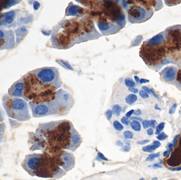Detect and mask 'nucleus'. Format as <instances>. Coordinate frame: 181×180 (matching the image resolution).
<instances>
[{
  "instance_id": "nucleus-22",
  "label": "nucleus",
  "mask_w": 181,
  "mask_h": 180,
  "mask_svg": "<svg viewBox=\"0 0 181 180\" xmlns=\"http://www.w3.org/2000/svg\"><path fill=\"white\" fill-rule=\"evenodd\" d=\"M56 62L59 64H61L63 67L66 68V69H67L68 70L73 71V68L71 66V64L68 62L67 61H65L64 60H63L58 59V60H56Z\"/></svg>"
},
{
  "instance_id": "nucleus-3",
  "label": "nucleus",
  "mask_w": 181,
  "mask_h": 180,
  "mask_svg": "<svg viewBox=\"0 0 181 180\" xmlns=\"http://www.w3.org/2000/svg\"><path fill=\"white\" fill-rule=\"evenodd\" d=\"M3 106L7 115L12 119L25 122L31 118L28 104L21 98L6 95L3 97Z\"/></svg>"
},
{
  "instance_id": "nucleus-53",
  "label": "nucleus",
  "mask_w": 181,
  "mask_h": 180,
  "mask_svg": "<svg viewBox=\"0 0 181 180\" xmlns=\"http://www.w3.org/2000/svg\"><path fill=\"white\" fill-rule=\"evenodd\" d=\"M151 92H152V94H153V96H155V97H156L157 98H158V97L157 96V95L156 94H155V92H153V89H151Z\"/></svg>"
},
{
  "instance_id": "nucleus-27",
  "label": "nucleus",
  "mask_w": 181,
  "mask_h": 180,
  "mask_svg": "<svg viewBox=\"0 0 181 180\" xmlns=\"http://www.w3.org/2000/svg\"><path fill=\"white\" fill-rule=\"evenodd\" d=\"M165 126V123H161L157 125L156 127V134H160V131L163 130Z\"/></svg>"
},
{
  "instance_id": "nucleus-7",
  "label": "nucleus",
  "mask_w": 181,
  "mask_h": 180,
  "mask_svg": "<svg viewBox=\"0 0 181 180\" xmlns=\"http://www.w3.org/2000/svg\"><path fill=\"white\" fill-rule=\"evenodd\" d=\"M57 110L59 116L67 115L74 105V99L72 95L63 89L56 92L55 98L52 100Z\"/></svg>"
},
{
  "instance_id": "nucleus-62",
  "label": "nucleus",
  "mask_w": 181,
  "mask_h": 180,
  "mask_svg": "<svg viewBox=\"0 0 181 180\" xmlns=\"http://www.w3.org/2000/svg\"></svg>"
},
{
  "instance_id": "nucleus-47",
  "label": "nucleus",
  "mask_w": 181,
  "mask_h": 180,
  "mask_svg": "<svg viewBox=\"0 0 181 180\" xmlns=\"http://www.w3.org/2000/svg\"><path fill=\"white\" fill-rule=\"evenodd\" d=\"M149 81L148 80L146 79H141L139 80V83H148Z\"/></svg>"
},
{
  "instance_id": "nucleus-61",
  "label": "nucleus",
  "mask_w": 181,
  "mask_h": 180,
  "mask_svg": "<svg viewBox=\"0 0 181 180\" xmlns=\"http://www.w3.org/2000/svg\"><path fill=\"white\" fill-rule=\"evenodd\" d=\"M143 180V179H141V180Z\"/></svg>"
},
{
  "instance_id": "nucleus-4",
  "label": "nucleus",
  "mask_w": 181,
  "mask_h": 180,
  "mask_svg": "<svg viewBox=\"0 0 181 180\" xmlns=\"http://www.w3.org/2000/svg\"><path fill=\"white\" fill-rule=\"evenodd\" d=\"M66 174V172L59 166L54 156L48 153L41 154L40 163L34 175L46 178L59 179Z\"/></svg>"
},
{
  "instance_id": "nucleus-5",
  "label": "nucleus",
  "mask_w": 181,
  "mask_h": 180,
  "mask_svg": "<svg viewBox=\"0 0 181 180\" xmlns=\"http://www.w3.org/2000/svg\"><path fill=\"white\" fill-rule=\"evenodd\" d=\"M31 72L38 79L46 85L52 86L56 90L62 86L60 74L56 68L46 67L36 69Z\"/></svg>"
},
{
  "instance_id": "nucleus-35",
  "label": "nucleus",
  "mask_w": 181,
  "mask_h": 180,
  "mask_svg": "<svg viewBox=\"0 0 181 180\" xmlns=\"http://www.w3.org/2000/svg\"><path fill=\"white\" fill-rule=\"evenodd\" d=\"M176 107H177V104H173V105L172 106V107L170 108V110H169V114H174V113H175Z\"/></svg>"
},
{
  "instance_id": "nucleus-34",
  "label": "nucleus",
  "mask_w": 181,
  "mask_h": 180,
  "mask_svg": "<svg viewBox=\"0 0 181 180\" xmlns=\"http://www.w3.org/2000/svg\"><path fill=\"white\" fill-rule=\"evenodd\" d=\"M142 126L145 129H146L150 127V120H145L142 121Z\"/></svg>"
},
{
  "instance_id": "nucleus-14",
  "label": "nucleus",
  "mask_w": 181,
  "mask_h": 180,
  "mask_svg": "<svg viewBox=\"0 0 181 180\" xmlns=\"http://www.w3.org/2000/svg\"><path fill=\"white\" fill-rule=\"evenodd\" d=\"M19 11L18 10H14L3 13L0 18L1 26L8 29L12 27L13 25H15V19L17 18Z\"/></svg>"
},
{
  "instance_id": "nucleus-49",
  "label": "nucleus",
  "mask_w": 181,
  "mask_h": 180,
  "mask_svg": "<svg viewBox=\"0 0 181 180\" xmlns=\"http://www.w3.org/2000/svg\"><path fill=\"white\" fill-rule=\"evenodd\" d=\"M169 170H171V171H181V166H180V167H179V168H169Z\"/></svg>"
},
{
  "instance_id": "nucleus-29",
  "label": "nucleus",
  "mask_w": 181,
  "mask_h": 180,
  "mask_svg": "<svg viewBox=\"0 0 181 180\" xmlns=\"http://www.w3.org/2000/svg\"><path fill=\"white\" fill-rule=\"evenodd\" d=\"M160 156V154L159 153H157L156 154H151L149 155L148 156L147 159H146V161H153L154 159Z\"/></svg>"
},
{
  "instance_id": "nucleus-33",
  "label": "nucleus",
  "mask_w": 181,
  "mask_h": 180,
  "mask_svg": "<svg viewBox=\"0 0 181 180\" xmlns=\"http://www.w3.org/2000/svg\"><path fill=\"white\" fill-rule=\"evenodd\" d=\"M121 122L123 124L127 126L130 124V120L126 117H123V118L121 119Z\"/></svg>"
},
{
  "instance_id": "nucleus-26",
  "label": "nucleus",
  "mask_w": 181,
  "mask_h": 180,
  "mask_svg": "<svg viewBox=\"0 0 181 180\" xmlns=\"http://www.w3.org/2000/svg\"><path fill=\"white\" fill-rule=\"evenodd\" d=\"M113 126H114V128L117 131H123V128H124L123 125L118 120L114 121Z\"/></svg>"
},
{
  "instance_id": "nucleus-42",
  "label": "nucleus",
  "mask_w": 181,
  "mask_h": 180,
  "mask_svg": "<svg viewBox=\"0 0 181 180\" xmlns=\"http://www.w3.org/2000/svg\"><path fill=\"white\" fill-rule=\"evenodd\" d=\"M142 89L144 91L148 93V94H151V89L149 88H148L147 87H146V86H143V87H142Z\"/></svg>"
},
{
  "instance_id": "nucleus-60",
  "label": "nucleus",
  "mask_w": 181,
  "mask_h": 180,
  "mask_svg": "<svg viewBox=\"0 0 181 180\" xmlns=\"http://www.w3.org/2000/svg\"><path fill=\"white\" fill-rule=\"evenodd\" d=\"M157 180V178H156V177H154L153 179H152V180Z\"/></svg>"
},
{
  "instance_id": "nucleus-20",
  "label": "nucleus",
  "mask_w": 181,
  "mask_h": 180,
  "mask_svg": "<svg viewBox=\"0 0 181 180\" xmlns=\"http://www.w3.org/2000/svg\"><path fill=\"white\" fill-rule=\"evenodd\" d=\"M130 127L134 131H140L141 130V124L137 120H132L130 123Z\"/></svg>"
},
{
  "instance_id": "nucleus-48",
  "label": "nucleus",
  "mask_w": 181,
  "mask_h": 180,
  "mask_svg": "<svg viewBox=\"0 0 181 180\" xmlns=\"http://www.w3.org/2000/svg\"><path fill=\"white\" fill-rule=\"evenodd\" d=\"M116 144L119 146H123V143L122 142H121L120 140H118L116 142Z\"/></svg>"
},
{
  "instance_id": "nucleus-51",
  "label": "nucleus",
  "mask_w": 181,
  "mask_h": 180,
  "mask_svg": "<svg viewBox=\"0 0 181 180\" xmlns=\"http://www.w3.org/2000/svg\"><path fill=\"white\" fill-rule=\"evenodd\" d=\"M2 153V147L1 146H0V164L2 162V157H1Z\"/></svg>"
},
{
  "instance_id": "nucleus-45",
  "label": "nucleus",
  "mask_w": 181,
  "mask_h": 180,
  "mask_svg": "<svg viewBox=\"0 0 181 180\" xmlns=\"http://www.w3.org/2000/svg\"><path fill=\"white\" fill-rule=\"evenodd\" d=\"M131 120H137V121H140V122H142V119L141 118L139 117H133L131 118Z\"/></svg>"
},
{
  "instance_id": "nucleus-28",
  "label": "nucleus",
  "mask_w": 181,
  "mask_h": 180,
  "mask_svg": "<svg viewBox=\"0 0 181 180\" xmlns=\"http://www.w3.org/2000/svg\"><path fill=\"white\" fill-rule=\"evenodd\" d=\"M123 136H124L125 138H126L127 140L131 139L134 137V134L131 131H127L124 132Z\"/></svg>"
},
{
  "instance_id": "nucleus-41",
  "label": "nucleus",
  "mask_w": 181,
  "mask_h": 180,
  "mask_svg": "<svg viewBox=\"0 0 181 180\" xmlns=\"http://www.w3.org/2000/svg\"><path fill=\"white\" fill-rule=\"evenodd\" d=\"M156 122L155 120H150V126L152 128H155V125H156Z\"/></svg>"
},
{
  "instance_id": "nucleus-8",
  "label": "nucleus",
  "mask_w": 181,
  "mask_h": 180,
  "mask_svg": "<svg viewBox=\"0 0 181 180\" xmlns=\"http://www.w3.org/2000/svg\"><path fill=\"white\" fill-rule=\"evenodd\" d=\"M29 106L32 114V116L35 118L43 117L51 115H58V112L56 108L53 101L36 103L30 101Z\"/></svg>"
},
{
  "instance_id": "nucleus-18",
  "label": "nucleus",
  "mask_w": 181,
  "mask_h": 180,
  "mask_svg": "<svg viewBox=\"0 0 181 180\" xmlns=\"http://www.w3.org/2000/svg\"><path fill=\"white\" fill-rule=\"evenodd\" d=\"M164 37L162 34H158L151 38L146 42L151 45H159L162 44V43L164 42Z\"/></svg>"
},
{
  "instance_id": "nucleus-40",
  "label": "nucleus",
  "mask_w": 181,
  "mask_h": 180,
  "mask_svg": "<svg viewBox=\"0 0 181 180\" xmlns=\"http://www.w3.org/2000/svg\"><path fill=\"white\" fill-rule=\"evenodd\" d=\"M149 142H150V140H147L140 141V142H138L137 144H139V145H145V144H147L148 143H149Z\"/></svg>"
},
{
  "instance_id": "nucleus-56",
  "label": "nucleus",
  "mask_w": 181,
  "mask_h": 180,
  "mask_svg": "<svg viewBox=\"0 0 181 180\" xmlns=\"http://www.w3.org/2000/svg\"><path fill=\"white\" fill-rule=\"evenodd\" d=\"M173 146H174V145H173V144H169V151H171V150H172V148H173Z\"/></svg>"
},
{
  "instance_id": "nucleus-10",
  "label": "nucleus",
  "mask_w": 181,
  "mask_h": 180,
  "mask_svg": "<svg viewBox=\"0 0 181 180\" xmlns=\"http://www.w3.org/2000/svg\"><path fill=\"white\" fill-rule=\"evenodd\" d=\"M50 153H52L57 164L65 172H68L74 168L75 158L72 153L64 150L54 151L50 152Z\"/></svg>"
},
{
  "instance_id": "nucleus-12",
  "label": "nucleus",
  "mask_w": 181,
  "mask_h": 180,
  "mask_svg": "<svg viewBox=\"0 0 181 180\" xmlns=\"http://www.w3.org/2000/svg\"><path fill=\"white\" fill-rule=\"evenodd\" d=\"M41 154H32L28 155L25 157L23 162V166L29 174L34 175L37 171L39 163Z\"/></svg>"
},
{
  "instance_id": "nucleus-57",
  "label": "nucleus",
  "mask_w": 181,
  "mask_h": 180,
  "mask_svg": "<svg viewBox=\"0 0 181 180\" xmlns=\"http://www.w3.org/2000/svg\"><path fill=\"white\" fill-rule=\"evenodd\" d=\"M134 78H135V79L136 81V82L138 83H139V78H138L137 76H135L134 77Z\"/></svg>"
},
{
  "instance_id": "nucleus-6",
  "label": "nucleus",
  "mask_w": 181,
  "mask_h": 180,
  "mask_svg": "<svg viewBox=\"0 0 181 180\" xmlns=\"http://www.w3.org/2000/svg\"><path fill=\"white\" fill-rule=\"evenodd\" d=\"M160 45H151L145 42L141 46L140 55L148 66H155L160 59L163 60L165 51L163 47H158Z\"/></svg>"
},
{
  "instance_id": "nucleus-31",
  "label": "nucleus",
  "mask_w": 181,
  "mask_h": 180,
  "mask_svg": "<svg viewBox=\"0 0 181 180\" xmlns=\"http://www.w3.org/2000/svg\"><path fill=\"white\" fill-rule=\"evenodd\" d=\"M112 114H113L112 112V110H107V111L105 112V116L107 117V119H108L109 120H110L111 119L112 116Z\"/></svg>"
},
{
  "instance_id": "nucleus-36",
  "label": "nucleus",
  "mask_w": 181,
  "mask_h": 180,
  "mask_svg": "<svg viewBox=\"0 0 181 180\" xmlns=\"http://www.w3.org/2000/svg\"><path fill=\"white\" fill-rule=\"evenodd\" d=\"M131 149L130 147L129 146V145H125V146H123V148H122V150L124 152H129L130 151V150Z\"/></svg>"
},
{
  "instance_id": "nucleus-23",
  "label": "nucleus",
  "mask_w": 181,
  "mask_h": 180,
  "mask_svg": "<svg viewBox=\"0 0 181 180\" xmlns=\"http://www.w3.org/2000/svg\"><path fill=\"white\" fill-rule=\"evenodd\" d=\"M159 147L160 146L153 144V145H148V146L144 147L142 149V150L145 152L152 153Z\"/></svg>"
},
{
  "instance_id": "nucleus-52",
  "label": "nucleus",
  "mask_w": 181,
  "mask_h": 180,
  "mask_svg": "<svg viewBox=\"0 0 181 180\" xmlns=\"http://www.w3.org/2000/svg\"><path fill=\"white\" fill-rule=\"evenodd\" d=\"M178 137H179V135H177V136H175V138H174V140H173V145L174 146L175 145V143H176V141H177V140H178Z\"/></svg>"
},
{
  "instance_id": "nucleus-43",
  "label": "nucleus",
  "mask_w": 181,
  "mask_h": 180,
  "mask_svg": "<svg viewBox=\"0 0 181 180\" xmlns=\"http://www.w3.org/2000/svg\"><path fill=\"white\" fill-rule=\"evenodd\" d=\"M129 90L131 92H132L133 93H135V94H137L138 92V90L137 88H129Z\"/></svg>"
},
{
  "instance_id": "nucleus-39",
  "label": "nucleus",
  "mask_w": 181,
  "mask_h": 180,
  "mask_svg": "<svg viewBox=\"0 0 181 180\" xmlns=\"http://www.w3.org/2000/svg\"><path fill=\"white\" fill-rule=\"evenodd\" d=\"M40 4H39V3H38V2H35L34 3V9L35 10H38L39 9V8H40Z\"/></svg>"
},
{
  "instance_id": "nucleus-32",
  "label": "nucleus",
  "mask_w": 181,
  "mask_h": 180,
  "mask_svg": "<svg viewBox=\"0 0 181 180\" xmlns=\"http://www.w3.org/2000/svg\"><path fill=\"white\" fill-rule=\"evenodd\" d=\"M139 95L141 96V97L143 98H147L149 97V95L148 94L147 92L143 90H140L139 92Z\"/></svg>"
},
{
  "instance_id": "nucleus-19",
  "label": "nucleus",
  "mask_w": 181,
  "mask_h": 180,
  "mask_svg": "<svg viewBox=\"0 0 181 180\" xmlns=\"http://www.w3.org/2000/svg\"><path fill=\"white\" fill-rule=\"evenodd\" d=\"M137 99H138V97L135 94H131L128 95L126 97L125 101H126V103L129 105H132V104H134L136 101H137Z\"/></svg>"
},
{
  "instance_id": "nucleus-17",
  "label": "nucleus",
  "mask_w": 181,
  "mask_h": 180,
  "mask_svg": "<svg viewBox=\"0 0 181 180\" xmlns=\"http://www.w3.org/2000/svg\"><path fill=\"white\" fill-rule=\"evenodd\" d=\"M176 73V68L175 67L169 68L164 75V78L165 79L169 81H172L175 79Z\"/></svg>"
},
{
  "instance_id": "nucleus-9",
  "label": "nucleus",
  "mask_w": 181,
  "mask_h": 180,
  "mask_svg": "<svg viewBox=\"0 0 181 180\" xmlns=\"http://www.w3.org/2000/svg\"><path fill=\"white\" fill-rule=\"evenodd\" d=\"M153 10L144 6L135 4L128 10V19L131 23H140L148 20L153 15Z\"/></svg>"
},
{
  "instance_id": "nucleus-30",
  "label": "nucleus",
  "mask_w": 181,
  "mask_h": 180,
  "mask_svg": "<svg viewBox=\"0 0 181 180\" xmlns=\"http://www.w3.org/2000/svg\"><path fill=\"white\" fill-rule=\"evenodd\" d=\"M167 138V135L164 132L160 133V134L158 135V136H157V138L159 140H164Z\"/></svg>"
},
{
  "instance_id": "nucleus-54",
  "label": "nucleus",
  "mask_w": 181,
  "mask_h": 180,
  "mask_svg": "<svg viewBox=\"0 0 181 180\" xmlns=\"http://www.w3.org/2000/svg\"><path fill=\"white\" fill-rule=\"evenodd\" d=\"M169 151H166L164 153L163 155H164V157H167V155H169Z\"/></svg>"
},
{
  "instance_id": "nucleus-55",
  "label": "nucleus",
  "mask_w": 181,
  "mask_h": 180,
  "mask_svg": "<svg viewBox=\"0 0 181 180\" xmlns=\"http://www.w3.org/2000/svg\"><path fill=\"white\" fill-rule=\"evenodd\" d=\"M153 144H154V145H156L160 146V142L157 141V140H155V141L153 142Z\"/></svg>"
},
{
  "instance_id": "nucleus-24",
  "label": "nucleus",
  "mask_w": 181,
  "mask_h": 180,
  "mask_svg": "<svg viewBox=\"0 0 181 180\" xmlns=\"http://www.w3.org/2000/svg\"><path fill=\"white\" fill-rule=\"evenodd\" d=\"M125 83L126 86L129 87V88H134L136 86L135 81L131 78H129V77H127L125 79Z\"/></svg>"
},
{
  "instance_id": "nucleus-58",
  "label": "nucleus",
  "mask_w": 181,
  "mask_h": 180,
  "mask_svg": "<svg viewBox=\"0 0 181 180\" xmlns=\"http://www.w3.org/2000/svg\"><path fill=\"white\" fill-rule=\"evenodd\" d=\"M124 142H125V143H126L127 145H128L129 146L130 145V142H129L128 140H124Z\"/></svg>"
},
{
  "instance_id": "nucleus-46",
  "label": "nucleus",
  "mask_w": 181,
  "mask_h": 180,
  "mask_svg": "<svg viewBox=\"0 0 181 180\" xmlns=\"http://www.w3.org/2000/svg\"><path fill=\"white\" fill-rule=\"evenodd\" d=\"M134 115L136 116H138V115H140L141 114V110H136L135 112L134 113Z\"/></svg>"
},
{
  "instance_id": "nucleus-11",
  "label": "nucleus",
  "mask_w": 181,
  "mask_h": 180,
  "mask_svg": "<svg viewBox=\"0 0 181 180\" xmlns=\"http://www.w3.org/2000/svg\"><path fill=\"white\" fill-rule=\"evenodd\" d=\"M16 46L15 36L12 30L0 25V51L11 50Z\"/></svg>"
},
{
  "instance_id": "nucleus-38",
  "label": "nucleus",
  "mask_w": 181,
  "mask_h": 180,
  "mask_svg": "<svg viewBox=\"0 0 181 180\" xmlns=\"http://www.w3.org/2000/svg\"><path fill=\"white\" fill-rule=\"evenodd\" d=\"M98 156L100 158V159H102V160H104V161H109L108 160V159H107L105 157V156L103 155L101 153L98 152Z\"/></svg>"
},
{
  "instance_id": "nucleus-16",
  "label": "nucleus",
  "mask_w": 181,
  "mask_h": 180,
  "mask_svg": "<svg viewBox=\"0 0 181 180\" xmlns=\"http://www.w3.org/2000/svg\"><path fill=\"white\" fill-rule=\"evenodd\" d=\"M82 8L80 6L75 5L72 2H71L66 10L65 15L67 16L77 15L80 12V10Z\"/></svg>"
},
{
  "instance_id": "nucleus-50",
  "label": "nucleus",
  "mask_w": 181,
  "mask_h": 180,
  "mask_svg": "<svg viewBox=\"0 0 181 180\" xmlns=\"http://www.w3.org/2000/svg\"><path fill=\"white\" fill-rule=\"evenodd\" d=\"M153 167H155V168H162V165H161V164H158V163H156V164H153Z\"/></svg>"
},
{
  "instance_id": "nucleus-21",
  "label": "nucleus",
  "mask_w": 181,
  "mask_h": 180,
  "mask_svg": "<svg viewBox=\"0 0 181 180\" xmlns=\"http://www.w3.org/2000/svg\"><path fill=\"white\" fill-rule=\"evenodd\" d=\"M122 111H123V108L119 105H115L112 107V112L114 115L116 116H120Z\"/></svg>"
},
{
  "instance_id": "nucleus-59",
  "label": "nucleus",
  "mask_w": 181,
  "mask_h": 180,
  "mask_svg": "<svg viewBox=\"0 0 181 180\" xmlns=\"http://www.w3.org/2000/svg\"><path fill=\"white\" fill-rule=\"evenodd\" d=\"M155 109L158 110H160V109L158 107V105H156V106H155Z\"/></svg>"
},
{
  "instance_id": "nucleus-2",
  "label": "nucleus",
  "mask_w": 181,
  "mask_h": 180,
  "mask_svg": "<svg viewBox=\"0 0 181 180\" xmlns=\"http://www.w3.org/2000/svg\"><path fill=\"white\" fill-rule=\"evenodd\" d=\"M38 130L46 138L51 149L49 152L57 150H68L75 151L82 140L73 124L68 120L42 124Z\"/></svg>"
},
{
  "instance_id": "nucleus-25",
  "label": "nucleus",
  "mask_w": 181,
  "mask_h": 180,
  "mask_svg": "<svg viewBox=\"0 0 181 180\" xmlns=\"http://www.w3.org/2000/svg\"><path fill=\"white\" fill-rule=\"evenodd\" d=\"M6 129V125L4 123H0V143H2L4 134V131Z\"/></svg>"
},
{
  "instance_id": "nucleus-37",
  "label": "nucleus",
  "mask_w": 181,
  "mask_h": 180,
  "mask_svg": "<svg viewBox=\"0 0 181 180\" xmlns=\"http://www.w3.org/2000/svg\"><path fill=\"white\" fill-rule=\"evenodd\" d=\"M135 112V110H130L129 112H128V113H127L126 114V117L127 118H130L131 116L132 115V114Z\"/></svg>"
},
{
  "instance_id": "nucleus-15",
  "label": "nucleus",
  "mask_w": 181,
  "mask_h": 180,
  "mask_svg": "<svg viewBox=\"0 0 181 180\" xmlns=\"http://www.w3.org/2000/svg\"><path fill=\"white\" fill-rule=\"evenodd\" d=\"M99 30L101 32L103 36H107L113 34L118 32L120 30V28L118 27L116 25L112 24L110 22H107L106 23L98 22L97 23Z\"/></svg>"
},
{
  "instance_id": "nucleus-1",
  "label": "nucleus",
  "mask_w": 181,
  "mask_h": 180,
  "mask_svg": "<svg viewBox=\"0 0 181 180\" xmlns=\"http://www.w3.org/2000/svg\"><path fill=\"white\" fill-rule=\"evenodd\" d=\"M92 20L85 17L63 20L53 28L50 40L52 47L68 49L76 44L101 37Z\"/></svg>"
},
{
  "instance_id": "nucleus-13",
  "label": "nucleus",
  "mask_w": 181,
  "mask_h": 180,
  "mask_svg": "<svg viewBox=\"0 0 181 180\" xmlns=\"http://www.w3.org/2000/svg\"><path fill=\"white\" fill-rule=\"evenodd\" d=\"M25 79L22 77L11 86L8 90V95L10 97L22 98L27 101L25 96Z\"/></svg>"
},
{
  "instance_id": "nucleus-44",
  "label": "nucleus",
  "mask_w": 181,
  "mask_h": 180,
  "mask_svg": "<svg viewBox=\"0 0 181 180\" xmlns=\"http://www.w3.org/2000/svg\"><path fill=\"white\" fill-rule=\"evenodd\" d=\"M147 134L148 135H150V136L152 135L153 133V129L151 128H149L147 131Z\"/></svg>"
}]
</instances>
